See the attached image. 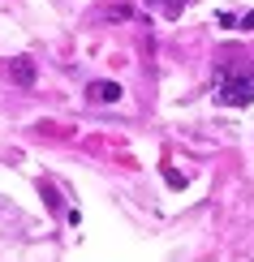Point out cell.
I'll list each match as a JSON object with an SVG mask.
<instances>
[{"label": "cell", "mask_w": 254, "mask_h": 262, "mask_svg": "<svg viewBox=\"0 0 254 262\" xmlns=\"http://www.w3.org/2000/svg\"><path fill=\"white\" fill-rule=\"evenodd\" d=\"M220 103H224V107L254 103V73H228V78L220 82Z\"/></svg>", "instance_id": "cell-1"}, {"label": "cell", "mask_w": 254, "mask_h": 262, "mask_svg": "<svg viewBox=\"0 0 254 262\" xmlns=\"http://www.w3.org/2000/svg\"><path fill=\"white\" fill-rule=\"evenodd\" d=\"M91 99H99V103H116V99H121V86H116V82H95V86H91Z\"/></svg>", "instance_id": "cell-2"}, {"label": "cell", "mask_w": 254, "mask_h": 262, "mask_svg": "<svg viewBox=\"0 0 254 262\" xmlns=\"http://www.w3.org/2000/svg\"><path fill=\"white\" fill-rule=\"evenodd\" d=\"M13 82H17V86H30V82H35V64H30V56H17V60H13Z\"/></svg>", "instance_id": "cell-3"}, {"label": "cell", "mask_w": 254, "mask_h": 262, "mask_svg": "<svg viewBox=\"0 0 254 262\" xmlns=\"http://www.w3.org/2000/svg\"><path fill=\"white\" fill-rule=\"evenodd\" d=\"M241 26H246V30H254V13H246V17H241Z\"/></svg>", "instance_id": "cell-4"}, {"label": "cell", "mask_w": 254, "mask_h": 262, "mask_svg": "<svg viewBox=\"0 0 254 262\" xmlns=\"http://www.w3.org/2000/svg\"><path fill=\"white\" fill-rule=\"evenodd\" d=\"M151 5H160V0H151Z\"/></svg>", "instance_id": "cell-5"}]
</instances>
